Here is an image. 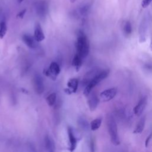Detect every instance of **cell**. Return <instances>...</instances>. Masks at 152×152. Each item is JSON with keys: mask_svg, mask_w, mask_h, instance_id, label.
I'll return each mask as SVG.
<instances>
[{"mask_svg": "<svg viewBox=\"0 0 152 152\" xmlns=\"http://www.w3.org/2000/svg\"><path fill=\"white\" fill-rule=\"evenodd\" d=\"M67 86L72 93H75L78 86V80L75 78L70 79L67 83Z\"/></svg>", "mask_w": 152, "mask_h": 152, "instance_id": "obj_16", "label": "cell"}, {"mask_svg": "<svg viewBox=\"0 0 152 152\" xmlns=\"http://www.w3.org/2000/svg\"><path fill=\"white\" fill-rule=\"evenodd\" d=\"M48 5L47 2L45 0H39L35 3V10L39 16L43 17L46 15L48 9Z\"/></svg>", "mask_w": 152, "mask_h": 152, "instance_id": "obj_6", "label": "cell"}, {"mask_svg": "<svg viewBox=\"0 0 152 152\" xmlns=\"http://www.w3.org/2000/svg\"><path fill=\"white\" fill-rule=\"evenodd\" d=\"M69 1H70L71 3H74V2H75V1H76L77 0H69Z\"/></svg>", "mask_w": 152, "mask_h": 152, "instance_id": "obj_29", "label": "cell"}, {"mask_svg": "<svg viewBox=\"0 0 152 152\" xmlns=\"http://www.w3.org/2000/svg\"><path fill=\"white\" fill-rule=\"evenodd\" d=\"M87 96H88L87 103L89 109L91 111H94L96 110L99 104V99L97 96L94 93H91L90 92V93Z\"/></svg>", "mask_w": 152, "mask_h": 152, "instance_id": "obj_11", "label": "cell"}, {"mask_svg": "<svg viewBox=\"0 0 152 152\" xmlns=\"http://www.w3.org/2000/svg\"><path fill=\"white\" fill-rule=\"evenodd\" d=\"M145 116H144L140 119V120L138 121L136 127L135 128V129L133 131L134 134H141L144 128L145 124Z\"/></svg>", "mask_w": 152, "mask_h": 152, "instance_id": "obj_14", "label": "cell"}, {"mask_svg": "<svg viewBox=\"0 0 152 152\" xmlns=\"http://www.w3.org/2000/svg\"><path fill=\"white\" fill-rule=\"evenodd\" d=\"M24 1V0H17V1L18 2V3H21V2H23Z\"/></svg>", "mask_w": 152, "mask_h": 152, "instance_id": "obj_30", "label": "cell"}, {"mask_svg": "<svg viewBox=\"0 0 152 152\" xmlns=\"http://www.w3.org/2000/svg\"><path fill=\"white\" fill-rule=\"evenodd\" d=\"M7 27L6 23L4 21H1L0 23V38L2 39L6 34Z\"/></svg>", "mask_w": 152, "mask_h": 152, "instance_id": "obj_22", "label": "cell"}, {"mask_svg": "<svg viewBox=\"0 0 152 152\" xmlns=\"http://www.w3.org/2000/svg\"><path fill=\"white\" fill-rule=\"evenodd\" d=\"M82 59L83 58L77 53L75 54L72 59V65L75 68L77 71H78V70L81 68V66L82 65Z\"/></svg>", "mask_w": 152, "mask_h": 152, "instance_id": "obj_17", "label": "cell"}, {"mask_svg": "<svg viewBox=\"0 0 152 152\" xmlns=\"http://www.w3.org/2000/svg\"><path fill=\"white\" fill-rule=\"evenodd\" d=\"M26 9H24V10H21V11H20L18 14H17V18H23V17H24V14H26Z\"/></svg>", "mask_w": 152, "mask_h": 152, "instance_id": "obj_25", "label": "cell"}, {"mask_svg": "<svg viewBox=\"0 0 152 152\" xmlns=\"http://www.w3.org/2000/svg\"><path fill=\"white\" fill-rule=\"evenodd\" d=\"M88 10H89V6L87 5H85L80 8V12L81 15H84L87 14Z\"/></svg>", "mask_w": 152, "mask_h": 152, "instance_id": "obj_23", "label": "cell"}, {"mask_svg": "<svg viewBox=\"0 0 152 152\" xmlns=\"http://www.w3.org/2000/svg\"><path fill=\"white\" fill-rule=\"evenodd\" d=\"M45 146L48 151H53L55 150L54 142L49 135H46L45 137Z\"/></svg>", "mask_w": 152, "mask_h": 152, "instance_id": "obj_15", "label": "cell"}, {"mask_svg": "<svg viewBox=\"0 0 152 152\" xmlns=\"http://www.w3.org/2000/svg\"><path fill=\"white\" fill-rule=\"evenodd\" d=\"M147 104V97L144 96L142 97L138 104L134 108V113L137 116H140L144 110Z\"/></svg>", "mask_w": 152, "mask_h": 152, "instance_id": "obj_9", "label": "cell"}, {"mask_svg": "<svg viewBox=\"0 0 152 152\" xmlns=\"http://www.w3.org/2000/svg\"><path fill=\"white\" fill-rule=\"evenodd\" d=\"M150 50L152 51V37H151V42H150Z\"/></svg>", "mask_w": 152, "mask_h": 152, "instance_id": "obj_28", "label": "cell"}, {"mask_svg": "<svg viewBox=\"0 0 152 152\" xmlns=\"http://www.w3.org/2000/svg\"><path fill=\"white\" fill-rule=\"evenodd\" d=\"M34 38L36 40V41L37 42H42L45 38L44 33L42 29L41 26L39 23H37L35 25L34 31Z\"/></svg>", "mask_w": 152, "mask_h": 152, "instance_id": "obj_12", "label": "cell"}, {"mask_svg": "<svg viewBox=\"0 0 152 152\" xmlns=\"http://www.w3.org/2000/svg\"><path fill=\"white\" fill-rule=\"evenodd\" d=\"M102 122V119L101 118H96V119L93 120L90 122V125L91 130L96 131V130L100 128V126H101Z\"/></svg>", "mask_w": 152, "mask_h": 152, "instance_id": "obj_19", "label": "cell"}, {"mask_svg": "<svg viewBox=\"0 0 152 152\" xmlns=\"http://www.w3.org/2000/svg\"><path fill=\"white\" fill-rule=\"evenodd\" d=\"M60 71L59 65L55 62H52L50 64L48 69H43V73L45 76L50 78L53 80H55L56 77L60 73Z\"/></svg>", "mask_w": 152, "mask_h": 152, "instance_id": "obj_5", "label": "cell"}, {"mask_svg": "<svg viewBox=\"0 0 152 152\" xmlns=\"http://www.w3.org/2000/svg\"><path fill=\"white\" fill-rule=\"evenodd\" d=\"M151 138H152V132H150V135L147 137V138L145 140V147H147V148L148 147V144L150 143V141Z\"/></svg>", "mask_w": 152, "mask_h": 152, "instance_id": "obj_26", "label": "cell"}, {"mask_svg": "<svg viewBox=\"0 0 152 152\" xmlns=\"http://www.w3.org/2000/svg\"><path fill=\"white\" fill-rule=\"evenodd\" d=\"M56 93H52L50 94L46 98V101L48 103V104L50 106H53L56 102Z\"/></svg>", "mask_w": 152, "mask_h": 152, "instance_id": "obj_21", "label": "cell"}, {"mask_svg": "<svg viewBox=\"0 0 152 152\" xmlns=\"http://www.w3.org/2000/svg\"><path fill=\"white\" fill-rule=\"evenodd\" d=\"M68 138L69 141V151H74L77 144V141L80 140L81 138V135L77 132V130L69 127L68 128Z\"/></svg>", "mask_w": 152, "mask_h": 152, "instance_id": "obj_4", "label": "cell"}, {"mask_svg": "<svg viewBox=\"0 0 152 152\" xmlns=\"http://www.w3.org/2000/svg\"><path fill=\"white\" fill-rule=\"evenodd\" d=\"M148 28V22L147 19L144 18L142 21L139 28V42L144 43L147 39V32Z\"/></svg>", "mask_w": 152, "mask_h": 152, "instance_id": "obj_8", "label": "cell"}, {"mask_svg": "<svg viewBox=\"0 0 152 152\" xmlns=\"http://www.w3.org/2000/svg\"><path fill=\"white\" fill-rule=\"evenodd\" d=\"M76 48L77 53L83 58L86 57L89 53L90 44L88 40L87 36L81 31H79L78 33Z\"/></svg>", "mask_w": 152, "mask_h": 152, "instance_id": "obj_2", "label": "cell"}, {"mask_svg": "<svg viewBox=\"0 0 152 152\" xmlns=\"http://www.w3.org/2000/svg\"><path fill=\"white\" fill-rule=\"evenodd\" d=\"M117 93V89L116 88H110L106 89L100 94V99L104 102H109L113 99Z\"/></svg>", "mask_w": 152, "mask_h": 152, "instance_id": "obj_7", "label": "cell"}, {"mask_svg": "<svg viewBox=\"0 0 152 152\" xmlns=\"http://www.w3.org/2000/svg\"><path fill=\"white\" fill-rule=\"evenodd\" d=\"M23 40L24 43L30 48H34L36 46V40L34 37L28 34H24L23 36Z\"/></svg>", "mask_w": 152, "mask_h": 152, "instance_id": "obj_13", "label": "cell"}, {"mask_svg": "<svg viewBox=\"0 0 152 152\" xmlns=\"http://www.w3.org/2000/svg\"><path fill=\"white\" fill-rule=\"evenodd\" d=\"M64 91H65L67 94H72L71 91L68 88H65V89H64Z\"/></svg>", "mask_w": 152, "mask_h": 152, "instance_id": "obj_27", "label": "cell"}, {"mask_svg": "<svg viewBox=\"0 0 152 152\" xmlns=\"http://www.w3.org/2000/svg\"><path fill=\"white\" fill-rule=\"evenodd\" d=\"M110 70L106 69L103 70L100 72H99L86 86L84 90V94L86 96H87L90 92L91 91L92 89L100 82H101L103 80L105 79L109 74Z\"/></svg>", "mask_w": 152, "mask_h": 152, "instance_id": "obj_3", "label": "cell"}, {"mask_svg": "<svg viewBox=\"0 0 152 152\" xmlns=\"http://www.w3.org/2000/svg\"><path fill=\"white\" fill-rule=\"evenodd\" d=\"M132 26L129 21H126L123 24V33L125 36H129L132 33Z\"/></svg>", "mask_w": 152, "mask_h": 152, "instance_id": "obj_18", "label": "cell"}, {"mask_svg": "<svg viewBox=\"0 0 152 152\" xmlns=\"http://www.w3.org/2000/svg\"><path fill=\"white\" fill-rule=\"evenodd\" d=\"M78 124L79 125V126L84 130L85 131H87L89 129V124L88 122H87V121L83 118H80L78 119Z\"/></svg>", "mask_w": 152, "mask_h": 152, "instance_id": "obj_20", "label": "cell"}, {"mask_svg": "<svg viewBox=\"0 0 152 152\" xmlns=\"http://www.w3.org/2000/svg\"><path fill=\"white\" fill-rule=\"evenodd\" d=\"M106 123L110 141L114 145L120 144V139L118 132V127L114 116L112 113H108L106 116Z\"/></svg>", "mask_w": 152, "mask_h": 152, "instance_id": "obj_1", "label": "cell"}, {"mask_svg": "<svg viewBox=\"0 0 152 152\" xmlns=\"http://www.w3.org/2000/svg\"><path fill=\"white\" fill-rule=\"evenodd\" d=\"M152 2V0H142L141 1V7L143 8H147Z\"/></svg>", "mask_w": 152, "mask_h": 152, "instance_id": "obj_24", "label": "cell"}, {"mask_svg": "<svg viewBox=\"0 0 152 152\" xmlns=\"http://www.w3.org/2000/svg\"><path fill=\"white\" fill-rule=\"evenodd\" d=\"M33 83H34V88L36 92L38 94L42 93L45 89L42 77L39 74H36L33 79Z\"/></svg>", "mask_w": 152, "mask_h": 152, "instance_id": "obj_10", "label": "cell"}]
</instances>
